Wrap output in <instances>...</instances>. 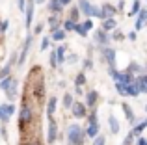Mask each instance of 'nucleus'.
Instances as JSON below:
<instances>
[{"label":"nucleus","mask_w":147,"mask_h":145,"mask_svg":"<svg viewBox=\"0 0 147 145\" xmlns=\"http://www.w3.org/2000/svg\"><path fill=\"white\" fill-rule=\"evenodd\" d=\"M61 4H63V6H69V4H71V0H61Z\"/></svg>","instance_id":"obj_53"},{"label":"nucleus","mask_w":147,"mask_h":145,"mask_svg":"<svg viewBox=\"0 0 147 145\" xmlns=\"http://www.w3.org/2000/svg\"><path fill=\"white\" fill-rule=\"evenodd\" d=\"M91 67H93L91 60H84V69H91Z\"/></svg>","instance_id":"obj_46"},{"label":"nucleus","mask_w":147,"mask_h":145,"mask_svg":"<svg viewBox=\"0 0 147 145\" xmlns=\"http://www.w3.org/2000/svg\"><path fill=\"white\" fill-rule=\"evenodd\" d=\"M86 136L88 134L82 130V127H80V125H71V127H69L67 138H69V143H71V145H84Z\"/></svg>","instance_id":"obj_3"},{"label":"nucleus","mask_w":147,"mask_h":145,"mask_svg":"<svg viewBox=\"0 0 147 145\" xmlns=\"http://www.w3.org/2000/svg\"><path fill=\"white\" fill-rule=\"evenodd\" d=\"M80 13H82V11H80L78 7H73V9H71V17H69V19H73L75 22H78V17H80Z\"/></svg>","instance_id":"obj_33"},{"label":"nucleus","mask_w":147,"mask_h":145,"mask_svg":"<svg viewBox=\"0 0 147 145\" xmlns=\"http://www.w3.org/2000/svg\"><path fill=\"white\" fill-rule=\"evenodd\" d=\"M140 80H144V82L147 84V75H142V76H140Z\"/></svg>","instance_id":"obj_54"},{"label":"nucleus","mask_w":147,"mask_h":145,"mask_svg":"<svg viewBox=\"0 0 147 145\" xmlns=\"http://www.w3.org/2000/svg\"><path fill=\"white\" fill-rule=\"evenodd\" d=\"M69 63H73V62H76V56H69V60H67Z\"/></svg>","instance_id":"obj_52"},{"label":"nucleus","mask_w":147,"mask_h":145,"mask_svg":"<svg viewBox=\"0 0 147 145\" xmlns=\"http://www.w3.org/2000/svg\"><path fill=\"white\" fill-rule=\"evenodd\" d=\"M9 113H7V108H6V104H2L0 106V123H7L9 121Z\"/></svg>","instance_id":"obj_25"},{"label":"nucleus","mask_w":147,"mask_h":145,"mask_svg":"<svg viewBox=\"0 0 147 145\" xmlns=\"http://www.w3.org/2000/svg\"><path fill=\"white\" fill-rule=\"evenodd\" d=\"M50 39H52V37H47V36L43 37V41H41V52H45L50 47Z\"/></svg>","instance_id":"obj_35"},{"label":"nucleus","mask_w":147,"mask_h":145,"mask_svg":"<svg viewBox=\"0 0 147 145\" xmlns=\"http://www.w3.org/2000/svg\"><path fill=\"white\" fill-rule=\"evenodd\" d=\"M82 86H75V91H76V95H82V89H80Z\"/></svg>","instance_id":"obj_51"},{"label":"nucleus","mask_w":147,"mask_h":145,"mask_svg":"<svg viewBox=\"0 0 147 145\" xmlns=\"http://www.w3.org/2000/svg\"><path fill=\"white\" fill-rule=\"evenodd\" d=\"M145 112H147V104H145Z\"/></svg>","instance_id":"obj_57"},{"label":"nucleus","mask_w":147,"mask_h":145,"mask_svg":"<svg viewBox=\"0 0 147 145\" xmlns=\"http://www.w3.org/2000/svg\"><path fill=\"white\" fill-rule=\"evenodd\" d=\"M7 26H9V21H2V22H0V32H6V30H7Z\"/></svg>","instance_id":"obj_44"},{"label":"nucleus","mask_w":147,"mask_h":145,"mask_svg":"<svg viewBox=\"0 0 147 145\" xmlns=\"http://www.w3.org/2000/svg\"><path fill=\"white\" fill-rule=\"evenodd\" d=\"M34 7H36V0H28L26 2V22H24V26H26V30H30V26H32V19H34Z\"/></svg>","instance_id":"obj_7"},{"label":"nucleus","mask_w":147,"mask_h":145,"mask_svg":"<svg viewBox=\"0 0 147 145\" xmlns=\"http://www.w3.org/2000/svg\"><path fill=\"white\" fill-rule=\"evenodd\" d=\"M108 125H110V132H112V134H117V132H119V121L115 119L114 115L108 117Z\"/></svg>","instance_id":"obj_22"},{"label":"nucleus","mask_w":147,"mask_h":145,"mask_svg":"<svg viewBox=\"0 0 147 145\" xmlns=\"http://www.w3.org/2000/svg\"><path fill=\"white\" fill-rule=\"evenodd\" d=\"M75 26H76V22L73 21V19H67V21L63 22V30H65V32H71V30H75Z\"/></svg>","instance_id":"obj_29"},{"label":"nucleus","mask_w":147,"mask_h":145,"mask_svg":"<svg viewBox=\"0 0 147 145\" xmlns=\"http://www.w3.org/2000/svg\"><path fill=\"white\" fill-rule=\"evenodd\" d=\"M65 36H67V32L61 30V28H58V30H54V32H52V39L54 41H63Z\"/></svg>","instance_id":"obj_23"},{"label":"nucleus","mask_w":147,"mask_h":145,"mask_svg":"<svg viewBox=\"0 0 147 145\" xmlns=\"http://www.w3.org/2000/svg\"><path fill=\"white\" fill-rule=\"evenodd\" d=\"M73 102H75V101H73V95L71 93H65L63 95V106H65V108H71Z\"/></svg>","instance_id":"obj_31"},{"label":"nucleus","mask_w":147,"mask_h":145,"mask_svg":"<svg viewBox=\"0 0 147 145\" xmlns=\"http://www.w3.org/2000/svg\"><path fill=\"white\" fill-rule=\"evenodd\" d=\"M28 89H32V95L37 102H43L45 101V78H43V72L37 69V80L34 78V72H30V82H28Z\"/></svg>","instance_id":"obj_1"},{"label":"nucleus","mask_w":147,"mask_h":145,"mask_svg":"<svg viewBox=\"0 0 147 145\" xmlns=\"http://www.w3.org/2000/svg\"><path fill=\"white\" fill-rule=\"evenodd\" d=\"M84 28H86L88 32H90V30L93 28V22H91V19H88V21H84Z\"/></svg>","instance_id":"obj_45"},{"label":"nucleus","mask_w":147,"mask_h":145,"mask_svg":"<svg viewBox=\"0 0 147 145\" xmlns=\"http://www.w3.org/2000/svg\"><path fill=\"white\" fill-rule=\"evenodd\" d=\"M115 89L121 97H129V89H127V84H121V82H115Z\"/></svg>","instance_id":"obj_26"},{"label":"nucleus","mask_w":147,"mask_h":145,"mask_svg":"<svg viewBox=\"0 0 147 145\" xmlns=\"http://www.w3.org/2000/svg\"><path fill=\"white\" fill-rule=\"evenodd\" d=\"M75 32H78L82 37H86V36H88V30L84 28V24H78V22H76V26H75Z\"/></svg>","instance_id":"obj_34"},{"label":"nucleus","mask_w":147,"mask_h":145,"mask_svg":"<svg viewBox=\"0 0 147 145\" xmlns=\"http://www.w3.org/2000/svg\"><path fill=\"white\" fill-rule=\"evenodd\" d=\"M41 30H43V24H37L36 28H34V36H36V34H39Z\"/></svg>","instance_id":"obj_48"},{"label":"nucleus","mask_w":147,"mask_h":145,"mask_svg":"<svg viewBox=\"0 0 147 145\" xmlns=\"http://www.w3.org/2000/svg\"><path fill=\"white\" fill-rule=\"evenodd\" d=\"M145 22H147V9H142L140 13H138V19H136V32L144 28Z\"/></svg>","instance_id":"obj_13"},{"label":"nucleus","mask_w":147,"mask_h":145,"mask_svg":"<svg viewBox=\"0 0 147 145\" xmlns=\"http://www.w3.org/2000/svg\"><path fill=\"white\" fill-rule=\"evenodd\" d=\"M145 127H147V121H145Z\"/></svg>","instance_id":"obj_58"},{"label":"nucleus","mask_w":147,"mask_h":145,"mask_svg":"<svg viewBox=\"0 0 147 145\" xmlns=\"http://www.w3.org/2000/svg\"><path fill=\"white\" fill-rule=\"evenodd\" d=\"M32 41H34V34H32V36H28V37H26L24 45H22V50H21V56H19V65H22V63H24L26 56H28V52H30V45H32Z\"/></svg>","instance_id":"obj_8"},{"label":"nucleus","mask_w":147,"mask_h":145,"mask_svg":"<svg viewBox=\"0 0 147 145\" xmlns=\"http://www.w3.org/2000/svg\"><path fill=\"white\" fill-rule=\"evenodd\" d=\"M97 97H99L97 91H88V93H86V104L93 108V106L97 104Z\"/></svg>","instance_id":"obj_18"},{"label":"nucleus","mask_w":147,"mask_h":145,"mask_svg":"<svg viewBox=\"0 0 147 145\" xmlns=\"http://www.w3.org/2000/svg\"><path fill=\"white\" fill-rule=\"evenodd\" d=\"M112 39H114V41H123V39H125V36H123V32L115 30V32H114V36H112Z\"/></svg>","instance_id":"obj_37"},{"label":"nucleus","mask_w":147,"mask_h":145,"mask_svg":"<svg viewBox=\"0 0 147 145\" xmlns=\"http://www.w3.org/2000/svg\"><path fill=\"white\" fill-rule=\"evenodd\" d=\"M115 28H117V22H115V19H114V17L104 19V22H102V30H106V32H112V30H115Z\"/></svg>","instance_id":"obj_17"},{"label":"nucleus","mask_w":147,"mask_h":145,"mask_svg":"<svg viewBox=\"0 0 147 145\" xmlns=\"http://www.w3.org/2000/svg\"><path fill=\"white\" fill-rule=\"evenodd\" d=\"M60 22H61V19H60V13H52L49 17V26H50V30H58L60 28Z\"/></svg>","instance_id":"obj_14"},{"label":"nucleus","mask_w":147,"mask_h":145,"mask_svg":"<svg viewBox=\"0 0 147 145\" xmlns=\"http://www.w3.org/2000/svg\"><path fill=\"white\" fill-rule=\"evenodd\" d=\"M32 119H34L32 106H30V102H28V97H24L22 99L21 112H19V127H21V132H26V128L32 127Z\"/></svg>","instance_id":"obj_2"},{"label":"nucleus","mask_w":147,"mask_h":145,"mask_svg":"<svg viewBox=\"0 0 147 145\" xmlns=\"http://www.w3.org/2000/svg\"><path fill=\"white\" fill-rule=\"evenodd\" d=\"M144 128H147V127H145V121H144V123H138L136 127L132 128V134H134V136H136V138H138V136H140L142 132H144Z\"/></svg>","instance_id":"obj_28"},{"label":"nucleus","mask_w":147,"mask_h":145,"mask_svg":"<svg viewBox=\"0 0 147 145\" xmlns=\"http://www.w3.org/2000/svg\"><path fill=\"white\" fill-rule=\"evenodd\" d=\"M102 56H104V60L108 62V67H110V69H115V50H114V48L104 47Z\"/></svg>","instance_id":"obj_9"},{"label":"nucleus","mask_w":147,"mask_h":145,"mask_svg":"<svg viewBox=\"0 0 147 145\" xmlns=\"http://www.w3.org/2000/svg\"><path fill=\"white\" fill-rule=\"evenodd\" d=\"M56 104H58V99L56 97H50L49 102H47V115L49 117L54 115V112H56Z\"/></svg>","instance_id":"obj_16"},{"label":"nucleus","mask_w":147,"mask_h":145,"mask_svg":"<svg viewBox=\"0 0 147 145\" xmlns=\"http://www.w3.org/2000/svg\"><path fill=\"white\" fill-rule=\"evenodd\" d=\"M142 11V4L138 2V0H134V4H132V9L129 11V15H138Z\"/></svg>","instance_id":"obj_30"},{"label":"nucleus","mask_w":147,"mask_h":145,"mask_svg":"<svg viewBox=\"0 0 147 145\" xmlns=\"http://www.w3.org/2000/svg\"><path fill=\"white\" fill-rule=\"evenodd\" d=\"M49 9L52 11V13H61V9H63L61 0H50L49 2Z\"/></svg>","instance_id":"obj_15"},{"label":"nucleus","mask_w":147,"mask_h":145,"mask_svg":"<svg viewBox=\"0 0 147 145\" xmlns=\"http://www.w3.org/2000/svg\"><path fill=\"white\" fill-rule=\"evenodd\" d=\"M45 2V0H36V4H43Z\"/></svg>","instance_id":"obj_56"},{"label":"nucleus","mask_w":147,"mask_h":145,"mask_svg":"<svg viewBox=\"0 0 147 145\" xmlns=\"http://www.w3.org/2000/svg\"><path fill=\"white\" fill-rule=\"evenodd\" d=\"M24 145H39V143H37V142H26Z\"/></svg>","instance_id":"obj_55"},{"label":"nucleus","mask_w":147,"mask_h":145,"mask_svg":"<svg viewBox=\"0 0 147 145\" xmlns=\"http://www.w3.org/2000/svg\"><path fill=\"white\" fill-rule=\"evenodd\" d=\"M0 22H2V21H0ZM0 34H2V32H0Z\"/></svg>","instance_id":"obj_60"},{"label":"nucleus","mask_w":147,"mask_h":145,"mask_svg":"<svg viewBox=\"0 0 147 145\" xmlns=\"http://www.w3.org/2000/svg\"><path fill=\"white\" fill-rule=\"evenodd\" d=\"M71 113L76 117V119H82V117H86V115H88L86 104H82V102L75 101V102H73V106H71Z\"/></svg>","instance_id":"obj_6"},{"label":"nucleus","mask_w":147,"mask_h":145,"mask_svg":"<svg viewBox=\"0 0 147 145\" xmlns=\"http://www.w3.org/2000/svg\"><path fill=\"white\" fill-rule=\"evenodd\" d=\"M9 71H11V62L7 63V65L4 67L2 71H0V78H4V76H7V75H9Z\"/></svg>","instance_id":"obj_38"},{"label":"nucleus","mask_w":147,"mask_h":145,"mask_svg":"<svg viewBox=\"0 0 147 145\" xmlns=\"http://www.w3.org/2000/svg\"><path fill=\"white\" fill-rule=\"evenodd\" d=\"M17 7L19 11H26V0H17Z\"/></svg>","instance_id":"obj_42"},{"label":"nucleus","mask_w":147,"mask_h":145,"mask_svg":"<svg viewBox=\"0 0 147 145\" xmlns=\"http://www.w3.org/2000/svg\"><path fill=\"white\" fill-rule=\"evenodd\" d=\"M104 143H106V140H104V136H95V138H93V145H104Z\"/></svg>","instance_id":"obj_36"},{"label":"nucleus","mask_w":147,"mask_h":145,"mask_svg":"<svg viewBox=\"0 0 147 145\" xmlns=\"http://www.w3.org/2000/svg\"><path fill=\"white\" fill-rule=\"evenodd\" d=\"M132 140H134V134L130 132V134L125 138V142H123V145H132Z\"/></svg>","instance_id":"obj_43"},{"label":"nucleus","mask_w":147,"mask_h":145,"mask_svg":"<svg viewBox=\"0 0 147 145\" xmlns=\"http://www.w3.org/2000/svg\"><path fill=\"white\" fill-rule=\"evenodd\" d=\"M95 39H97V43L104 45V47H108V43H110V39H112V37L108 36V32H106V30H102V28H100L99 32L95 34Z\"/></svg>","instance_id":"obj_11"},{"label":"nucleus","mask_w":147,"mask_h":145,"mask_svg":"<svg viewBox=\"0 0 147 145\" xmlns=\"http://www.w3.org/2000/svg\"><path fill=\"white\" fill-rule=\"evenodd\" d=\"M115 11H117V9H115V7H112L110 4H104V6L100 7V19L104 21V19L114 17V15H115Z\"/></svg>","instance_id":"obj_12"},{"label":"nucleus","mask_w":147,"mask_h":145,"mask_svg":"<svg viewBox=\"0 0 147 145\" xmlns=\"http://www.w3.org/2000/svg\"><path fill=\"white\" fill-rule=\"evenodd\" d=\"M56 58H58V65H61V63L65 62V47L63 45L56 48Z\"/></svg>","instance_id":"obj_24"},{"label":"nucleus","mask_w":147,"mask_h":145,"mask_svg":"<svg viewBox=\"0 0 147 145\" xmlns=\"http://www.w3.org/2000/svg\"><path fill=\"white\" fill-rule=\"evenodd\" d=\"M123 7H125V2L121 0V2H119V6H117V11H123Z\"/></svg>","instance_id":"obj_50"},{"label":"nucleus","mask_w":147,"mask_h":145,"mask_svg":"<svg viewBox=\"0 0 147 145\" xmlns=\"http://www.w3.org/2000/svg\"><path fill=\"white\" fill-rule=\"evenodd\" d=\"M136 142H138V145H147V140H145V138H140V136H138Z\"/></svg>","instance_id":"obj_47"},{"label":"nucleus","mask_w":147,"mask_h":145,"mask_svg":"<svg viewBox=\"0 0 147 145\" xmlns=\"http://www.w3.org/2000/svg\"><path fill=\"white\" fill-rule=\"evenodd\" d=\"M145 7H147V2H145Z\"/></svg>","instance_id":"obj_59"},{"label":"nucleus","mask_w":147,"mask_h":145,"mask_svg":"<svg viewBox=\"0 0 147 145\" xmlns=\"http://www.w3.org/2000/svg\"><path fill=\"white\" fill-rule=\"evenodd\" d=\"M56 136H58L56 121H54L52 117H49V127H47V143H54V142H56Z\"/></svg>","instance_id":"obj_5"},{"label":"nucleus","mask_w":147,"mask_h":145,"mask_svg":"<svg viewBox=\"0 0 147 145\" xmlns=\"http://www.w3.org/2000/svg\"><path fill=\"white\" fill-rule=\"evenodd\" d=\"M136 80H138V86H140V91L142 93H147V84L144 80H140V78H136Z\"/></svg>","instance_id":"obj_40"},{"label":"nucleus","mask_w":147,"mask_h":145,"mask_svg":"<svg viewBox=\"0 0 147 145\" xmlns=\"http://www.w3.org/2000/svg\"><path fill=\"white\" fill-rule=\"evenodd\" d=\"M127 89H129V95H130V97H138V95L142 93V91H140V86H138V80H134L132 84H129V86H127Z\"/></svg>","instance_id":"obj_19"},{"label":"nucleus","mask_w":147,"mask_h":145,"mask_svg":"<svg viewBox=\"0 0 147 145\" xmlns=\"http://www.w3.org/2000/svg\"><path fill=\"white\" fill-rule=\"evenodd\" d=\"M78 6H80V11H82L84 15L91 17V7H93V6H91V4L88 2V0H80V4H78Z\"/></svg>","instance_id":"obj_20"},{"label":"nucleus","mask_w":147,"mask_h":145,"mask_svg":"<svg viewBox=\"0 0 147 145\" xmlns=\"http://www.w3.org/2000/svg\"><path fill=\"white\" fill-rule=\"evenodd\" d=\"M11 80H13V76H9V75L4 76V78H0V89L6 91V89H7V86L11 84Z\"/></svg>","instance_id":"obj_27"},{"label":"nucleus","mask_w":147,"mask_h":145,"mask_svg":"<svg viewBox=\"0 0 147 145\" xmlns=\"http://www.w3.org/2000/svg\"><path fill=\"white\" fill-rule=\"evenodd\" d=\"M86 84V75L84 72H78L76 75V80H75V86H84Z\"/></svg>","instance_id":"obj_32"},{"label":"nucleus","mask_w":147,"mask_h":145,"mask_svg":"<svg viewBox=\"0 0 147 145\" xmlns=\"http://www.w3.org/2000/svg\"><path fill=\"white\" fill-rule=\"evenodd\" d=\"M86 134L90 136L91 140L99 134V121H97V112H95V110H91V115H90V123H88Z\"/></svg>","instance_id":"obj_4"},{"label":"nucleus","mask_w":147,"mask_h":145,"mask_svg":"<svg viewBox=\"0 0 147 145\" xmlns=\"http://www.w3.org/2000/svg\"><path fill=\"white\" fill-rule=\"evenodd\" d=\"M17 89H19V84H17V80H11V84L7 86V89H6V95H7V99L9 101H15L17 99Z\"/></svg>","instance_id":"obj_10"},{"label":"nucleus","mask_w":147,"mask_h":145,"mask_svg":"<svg viewBox=\"0 0 147 145\" xmlns=\"http://www.w3.org/2000/svg\"><path fill=\"white\" fill-rule=\"evenodd\" d=\"M58 65V58H56V50L50 52V67H56Z\"/></svg>","instance_id":"obj_39"},{"label":"nucleus","mask_w":147,"mask_h":145,"mask_svg":"<svg viewBox=\"0 0 147 145\" xmlns=\"http://www.w3.org/2000/svg\"><path fill=\"white\" fill-rule=\"evenodd\" d=\"M142 71V67L138 65V63H130V67H129V72H140Z\"/></svg>","instance_id":"obj_41"},{"label":"nucleus","mask_w":147,"mask_h":145,"mask_svg":"<svg viewBox=\"0 0 147 145\" xmlns=\"http://www.w3.org/2000/svg\"><path fill=\"white\" fill-rule=\"evenodd\" d=\"M121 108H123V112H125V117L129 119V123H134V112H132V108H130L127 102H123Z\"/></svg>","instance_id":"obj_21"},{"label":"nucleus","mask_w":147,"mask_h":145,"mask_svg":"<svg viewBox=\"0 0 147 145\" xmlns=\"http://www.w3.org/2000/svg\"><path fill=\"white\" fill-rule=\"evenodd\" d=\"M129 39H130V41H136V32H130V34H129Z\"/></svg>","instance_id":"obj_49"}]
</instances>
